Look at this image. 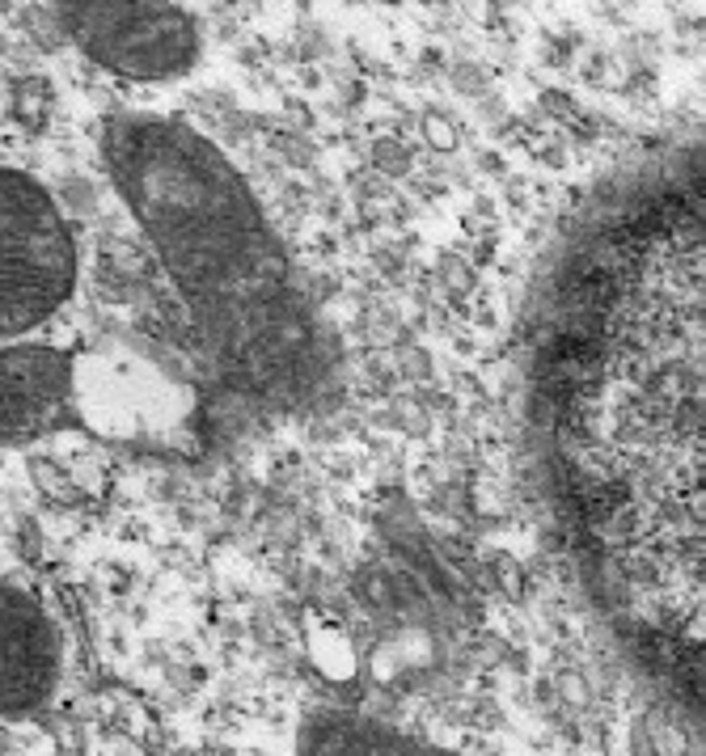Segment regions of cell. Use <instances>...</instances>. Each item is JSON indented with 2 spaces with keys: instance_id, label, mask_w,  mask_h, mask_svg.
Returning a JSON list of instances; mask_svg holds the SVG:
<instances>
[{
  "instance_id": "obj_1",
  "label": "cell",
  "mask_w": 706,
  "mask_h": 756,
  "mask_svg": "<svg viewBox=\"0 0 706 756\" xmlns=\"http://www.w3.org/2000/svg\"><path fill=\"white\" fill-rule=\"evenodd\" d=\"M520 440L584 609L706 744V131L555 237L520 317Z\"/></svg>"
},
{
  "instance_id": "obj_2",
  "label": "cell",
  "mask_w": 706,
  "mask_h": 756,
  "mask_svg": "<svg viewBox=\"0 0 706 756\" xmlns=\"http://www.w3.org/2000/svg\"><path fill=\"white\" fill-rule=\"evenodd\" d=\"M98 148L220 380L255 401L305 394L321 372L318 326L292 258L233 157L166 110L110 115Z\"/></svg>"
},
{
  "instance_id": "obj_3",
  "label": "cell",
  "mask_w": 706,
  "mask_h": 756,
  "mask_svg": "<svg viewBox=\"0 0 706 756\" xmlns=\"http://www.w3.org/2000/svg\"><path fill=\"white\" fill-rule=\"evenodd\" d=\"M81 284L77 232L60 199L18 166H0V347L39 338Z\"/></svg>"
},
{
  "instance_id": "obj_4",
  "label": "cell",
  "mask_w": 706,
  "mask_h": 756,
  "mask_svg": "<svg viewBox=\"0 0 706 756\" xmlns=\"http://www.w3.org/2000/svg\"><path fill=\"white\" fill-rule=\"evenodd\" d=\"M56 26L89 63L123 81H178L203 56L199 21L166 0H68Z\"/></svg>"
},
{
  "instance_id": "obj_5",
  "label": "cell",
  "mask_w": 706,
  "mask_h": 756,
  "mask_svg": "<svg viewBox=\"0 0 706 756\" xmlns=\"http://www.w3.org/2000/svg\"><path fill=\"white\" fill-rule=\"evenodd\" d=\"M81 422V372L64 347L22 338L0 347V444H30Z\"/></svg>"
},
{
  "instance_id": "obj_6",
  "label": "cell",
  "mask_w": 706,
  "mask_h": 756,
  "mask_svg": "<svg viewBox=\"0 0 706 756\" xmlns=\"http://www.w3.org/2000/svg\"><path fill=\"white\" fill-rule=\"evenodd\" d=\"M64 685V634L30 588L0 579V718L47 710Z\"/></svg>"
}]
</instances>
